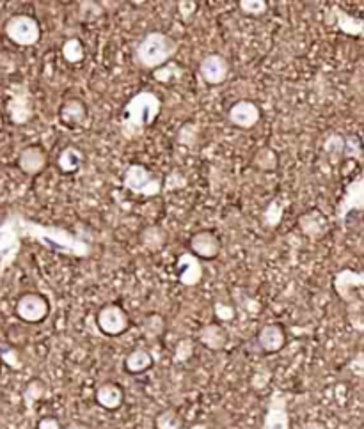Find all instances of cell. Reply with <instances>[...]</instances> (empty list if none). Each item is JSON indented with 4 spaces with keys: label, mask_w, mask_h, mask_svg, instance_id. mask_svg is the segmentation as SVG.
I'll use <instances>...</instances> for the list:
<instances>
[{
    "label": "cell",
    "mask_w": 364,
    "mask_h": 429,
    "mask_svg": "<svg viewBox=\"0 0 364 429\" xmlns=\"http://www.w3.org/2000/svg\"><path fill=\"white\" fill-rule=\"evenodd\" d=\"M162 112V101L151 90H141L134 94L124 105L121 114V135L128 141L141 137L150 127H153Z\"/></svg>",
    "instance_id": "6da1fadb"
},
{
    "label": "cell",
    "mask_w": 364,
    "mask_h": 429,
    "mask_svg": "<svg viewBox=\"0 0 364 429\" xmlns=\"http://www.w3.org/2000/svg\"><path fill=\"white\" fill-rule=\"evenodd\" d=\"M176 52H178V45H176V41L171 36L153 30V33L146 34L141 40V43L137 45V48H135V61L142 68L155 71L157 68L172 61Z\"/></svg>",
    "instance_id": "7a4b0ae2"
},
{
    "label": "cell",
    "mask_w": 364,
    "mask_h": 429,
    "mask_svg": "<svg viewBox=\"0 0 364 429\" xmlns=\"http://www.w3.org/2000/svg\"><path fill=\"white\" fill-rule=\"evenodd\" d=\"M123 187L141 197H157L164 190V180L142 163H131L123 176Z\"/></svg>",
    "instance_id": "3957f363"
},
{
    "label": "cell",
    "mask_w": 364,
    "mask_h": 429,
    "mask_svg": "<svg viewBox=\"0 0 364 429\" xmlns=\"http://www.w3.org/2000/svg\"><path fill=\"white\" fill-rule=\"evenodd\" d=\"M4 34L18 47H33L40 41L41 29L36 18L29 15H13L6 22Z\"/></svg>",
    "instance_id": "277c9868"
},
{
    "label": "cell",
    "mask_w": 364,
    "mask_h": 429,
    "mask_svg": "<svg viewBox=\"0 0 364 429\" xmlns=\"http://www.w3.org/2000/svg\"><path fill=\"white\" fill-rule=\"evenodd\" d=\"M96 325L105 336L117 337L124 334L130 327V317L128 312L121 305L116 303H107L96 314Z\"/></svg>",
    "instance_id": "5b68a950"
},
{
    "label": "cell",
    "mask_w": 364,
    "mask_h": 429,
    "mask_svg": "<svg viewBox=\"0 0 364 429\" xmlns=\"http://www.w3.org/2000/svg\"><path fill=\"white\" fill-rule=\"evenodd\" d=\"M16 316L25 323H41L48 316V300L40 293H25L16 302Z\"/></svg>",
    "instance_id": "8992f818"
},
{
    "label": "cell",
    "mask_w": 364,
    "mask_h": 429,
    "mask_svg": "<svg viewBox=\"0 0 364 429\" xmlns=\"http://www.w3.org/2000/svg\"><path fill=\"white\" fill-rule=\"evenodd\" d=\"M262 429H290L288 396L284 392H281V390H276L270 396Z\"/></svg>",
    "instance_id": "52a82bcc"
},
{
    "label": "cell",
    "mask_w": 364,
    "mask_h": 429,
    "mask_svg": "<svg viewBox=\"0 0 364 429\" xmlns=\"http://www.w3.org/2000/svg\"><path fill=\"white\" fill-rule=\"evenodd\" d=\"M230 62L221 54H208L199 62V75L208 86H218L228 78Z\"/></svg>",
    "instance_id": "ba28073f"
},
{
    "label": "cell",
    "mask_w": 364,
    "mask_h": 429,
    "mask_svg": "<svg viewBox=\"0 0 364 429\" xmlns=\"http://www.w3.org/2000/svg\"><path fill=\"white\" fill-rule=\"evenodd\" d=\"M228 119L233 127L242 128V130H251L262 119L259 107L251 100H240L233 105L228 112Z\"/></svg>",
    "instance_id": "9c48e42d"
},
{
    "label": "cell",
    "mask_w": 364,
    "mask_h": 429,
    "mask_svg": "<svg viewBox=\"0 0 364 429\" xmlns=\"http://www.w3.org/2000/svg\"><path fill=\"white\" fill-rule=\"evenodd\" d=\"M176 274L183 286L194 288L203 281V264L194 254L185 252L176 259Z\"/></svg>",
    "instance_id": "30bf717a"
},
{
    "label": "cell",
    "mask_w": 364,
    "mask_h": 429,
    "mask_svg": "<svg viewBox=\"0 0 364 429\" xmlns=\"http://www.w3.org/2000/svg\"><path fill=\"white\" fill-rule=\"evenodd\" d=\"M88 116V107L81 98H68V100L62 101L61 109H59V119L69 128H78L86 124Z\"/></svg>",
    "instance_id": "8fae6325"
},
{
    "label": "cell",
    "mask_w": 364,
    "mask_h": 429,
    "mask_svg": "<svg viewBox=\"0 0 364 429\" xmlns=\"http://www.w3.org/2000/svg\"><path fill=\"white\" fill-rule=\"evenodd\" d=\"M221 252V240L210 231H201L190 238V254L197 259H213Z\"/></svg>",
    "instance_id": "7c38bea8"
},
{
    "label": "cell",
    "mask_w": 364,
    "mask_h": 429,
    "mask_svg": "<svg viewBox=\"0 0 364 429\" xmlns=\"http://www.w3.org/2000/svg\"><path fill=\"white\" fill-rule=\"evenodd\" d=\"M18 169L22 172L29 174V176H36V174L43 172L47 167V153L40 148V146H29V148L22 149L18 155Z\"/></svg>",
    "instance_id": "4fadbf2b"
},
{
    "label": "cell",
    "mask_w": 364,
    "mask_h": 429,
    "mask_svg": "<svg viewBox=\"0 0 364 429\" xmlns=\"http://www.w3.org/2000/svg\"><path fill=\"white\" fill-rule=\"evenodd\" d=\"M258 344L265 353H277L286 344V332L277 323H270L258 332Z\"/></svg>",
    "instance_id": "5bb4252c"
},
{
    "label": "cell",
    "mask_w": 364,
    "mask_h": 429,
    "mask_svg": "<svg viewBox=\"0 0 364 429\" xmlns=\"http://www.w3.org/2000/svg\"><path fill=\"white\" fill-rule=\"evenodd\" d=\"M95 397L96 403L102 408H105V410H117V408H121V404L124 403L123 389H121L117 383L112 382L102 383V385L98 387V390H96Z\"/></svg>",
    "instance_id": "9a60e30c"
},
{
    "label": "cell",
    "mask_w": 364,
    "mask_h": 429,
    "mask_svg": "<svg viewBox=\"0 0 364 429\" xmlns=\"http://www.w3.org/2000/svg\"><path fill=\"white\" fill-rule=\"evenodd\" d=\"M199 343L203 344L204 348H208V350L218 351L226 346L228 334L221 325L210 323V325L203 327V329L199 330Z\"/></svg>",
    "instance_id": "2e32d148"
},
{
    "label": "cell",
    "mask_w": 364,
    "mask_h": 429,
    "mask_svg": "<svg viewBox=\"0 0 364 429\" xmlns=\"http://www.w3.org/2000/svg\"><path fill=\"white\" fill-rule=\"evenodd\" d=\"M153 368V355L144 348H135L124 358V369L131 375H141Z\"/></svg>",
    "instance_id": "e0dca14e"
},
{
    "label": "cell",
    "mask_w": 364,
    "mask_h": 429,
    "mask_svg": "<svg viewBox=\"0 0 364 429\" xmlns=\"http://www.w3.org/2000/svg\"><path fill=\"white\" fill-rule=\"evenodd\" d=\"M82 162H84V155H82L77 148H73V146H68V148L62 149L57 156L59 169L66 174L77 172L82 167Z\"/></svg>",
    "instance_id": "ac0fdd59"
},
{
    "label": "cell",
    "mask_w": 364,
    "mask_h": 429,
    "mask_svg": "<svg viewBox=\"0 0 364 429\" xmlns=\"http://www.w3.org/2000/svg\"><path fill=\"white\" fill-rule=\"evenodd\" d=\"M299 225L300 229L313 240L320 238V236H324L325 231H327V224H325L324 217L315 211L304 213L303 217L299 218Z\"/></svg>",
    "instance_id": "d6986e66"
},
{
    "label": "cell",
    "mask_w": 364,
    "mask_h": 429,
    "mask_svg": "<svg viewBox=\"0 0 364 429\" xmlns=\"http://www.w3.org/2000/svg\"><path fill=\"white\" fill-rule=\"evenodd\" d=\"M62 57H64L66 62L69 64H81L86 57V47L81 40L77 37H69L62 43Z\"/></svg>",
    "instance_id": "ffe728a7"
},
{
    "label": "cell",
    "mask_w": 364,
    "mask_h": 429,
    "mask_svg": "<svg viewBox=\"0 0 364 429\" xmlns=\"http://www.w3.org/2000/svg\"><path fill=\"white\" fill-rule=\"evenodd\" d=\"M141 242L148 250L157 252V250H160L165 243L164 229L158 228V225H151V228L144 229L141 235Z\"/></svg>",
    "instance_id": "44dd1931"
},
{
    "label": "cell",
    "mask_w": 364,
    "mask_h": 429,
    "mask_svg": "<svg viewBox=\"0 0 364 429\" xmlns=\"http://www.w3.org/2000/svg\"><path fill=\"white\" fill-rule=\"evenodd\" d=\"M182 76H183V68H180V66L172 61H169L168 64L160 66V68H157L153 71V78L160 83L178 82V80H182Z\"/></svg>",
    "instance_id": "7402d4cb"
},
{
    "label": "cell",
    "mask_w": 364,
    "mask_h": 429,
    "mask_svg": "<svg viewBox=\"0 0 364 429\" xmlns=\"http://www.w3.org/2000/svg\"><path fill=\"white\" fill-rule=\"evenodd\" d=\"M183 417L176 410H164L155 417V428L157 429H183Z\"/></svg>",
    "instance_id": "603a6c76"
},
{
    "label": "cell",
    "mask_w": 364,
    "mask_h": 429,
    "mask_svg": "<svg viewBox=\"0 0 364 429\" xmlns=\"http://www.w3.org/2000/svg\"><path fill=\"white\" fill-rule=\"evenodd\" d=\"M165 330V323L164 317L160 314H150V316H146V319L142 321V334H144L148 339H157L164 334Z\"/></svg>",
    "instance_id": "cb8c5ba5"
},
{
    "label": "cell",
    "mask_w": 364,
    "mask_h": 429,
    "mask_svg": "<svg viewBox=\"0 0 364 429\" xmlns=\"http://www.w3.org/2000/svg\"><path fill=\"white\" fill-rule=\"evenodd\" d=\"M363 284V277H360V274H356V271H350L345 270L341 271V274L336 275V281H334V288L336 291H338V295L341 296L343 291H345L346 288H359V286Z\"/></svg>",
    "instance_id": "d4e9b609"
},
{
    "label": "cell",
    "mask_w": 364,
    "mask_h": 429,
    "mask_svg": "<svg viewBox=\"0 0 364 429\" xmlns=\"http://www.w3.org/2000/svg\"><path fill=\"white\" fill-rule=\"evenodd\" d=\"M277 162H279V158H277L276 151H272L270 148H262L254 156V165L259 170H265V172L276 169Z\"/></svg>",
    "instance_id": "484cf974"
},
{
    "label": "cell",
    "mask_w": 364,
    "mask_h": 429,
    "mask_svg": "<svg viewBox=\"0 0 364 429\" xmlns=\"http://www.w3.org/2000/svg\"><path fill=\"white\" fill-rule=\"evenodd\" d=\"M45 383L41 382V380H33V382H29V385L25 387V390H23V401H25L27 408H33V404L36 403V401H40L41 397L45 396Z\"/></svg>",
    "instance_id": "4316f807"
},
{
    "label": "cell",
    "mask_w": 364,
    "mask_h": 429,
    "mask_svg": "<svg viewBox=\"0 0 364 429\" xmlns=\"http://www.w3.org/2000/svg\"><path fill=\"white\" fill-rule=\"evenodd\" d=\"M338 15H339L338 25L343 33L350 34V36H359V34L363 33V22H360V20L352 18V16L345 15V13L341 11H338Z\"/></svg>",
    "instance_id": "83f0119b"
},
{
    "label": "cell",
    "mask_w": 364,
    "mask_h": 429,
    "mask_svg": "<svg viewBox=\"0 0 364 429\" xmlns=\"http://www.w3.org/2000/svg\"><path fill=\"white\" fill-rule=\"evenodd\" d=\"M238 8H240L245 15L259 16L266 11L269 4H266L265 0H240V2H238Z\"/></svg>",
    "instance_id": "f1b7e54d"
},
{
    "label": "cell",
    "mask_w": 364,
    "mask_h": 429,
    "mask_svg": "<svg viewBox=\"0 0 364 429\" xmlns=\"http://www.w3.org/2000/svg\"><path fill=\"white\" fill-rule=\"evenodd\" d=\"M197 139V127L192 123H187L180 128L178 131V142L183 146H194Z\"/></svg>",
    "instance_id": "f546056e"
},
{
    "label": "cell",
    "mask_w": 364,
    "mask_h": 429,
    "mask_svg": "<svg viewBox=\"0 0 364 429\" xmlns=\"http://www.w3.org/2000/svg\"><path fill=\"white\" fill-rule=\"evenodd\" d=\"M324 148H325V151L329 153V155L341 156L343 151H345V148H346L345 139H343L341 135H331V137L325 141Z\"/></svg>",
    "instance_id": "4dcf8cb0"
},
{
    "label": "cell",
    "mask_w": 364,
    "mask_h": 429,
    "mask_svg": "<svg viewBox=\"0 0 364 429\" xmlns=\"http://www.w3.org/2000/svg\"><path fill=\"white\" fill-rule=\"evenodd\" d=\"M213 312L221 321H233L235 316H237V309H235L233 305H230V303H223V302L215 303Z\"/></svg>",
    "instance_id": "1f68e13d"
},
{
    "label": "cell",
    "mask_w": 364,
    "mask_h": 429,
    "mask_svg": "<svg viewBox=\"0 0 364 429\" xmlns=\"http://www.w3.org/2000/svg\"><path fill=\"white\" fill-rule=\"evenodd\" d=\"M194 353V344L190 339H183L180 341L178 346H176L175 351V360L176 362H187Z\"/></svg>",
    "instance_id": "d6a6232c"
},
{
    "label": "cell",
    "mask_w": 364,
    "mask_h": 429,
    "mask_svg": "<svg viewBox=\"0 0 364 429\" xmlns=\"http://www.w3.org/2000/svg\"><path fill=\"white\" fill-rule=\"evenodd\" d=\"M0 357H2V360H4L9 368H13V369L22 368L20 355L16 353V350H13V348H4V350L0 351Z\"/></svg>",
    "instance_id": "836d02e7"
},
{
    "label": "cell",
    "mask_w": 364,
    "mask_h": 429,
    "mask_svg": "<svg viewBox=\"0 0 364 429\" xmlns=\"http://www.w3.org/2000/svg\"><path fill=\"white\" fill-rule=\"evenodd\" d=\"M37 429H61V422L55 417H43L37 421Z\"/></svg>",
    "instance_id": "e575fe53"
},
{
    "label": "cell",
    "mask_w": 364,
    "mask_h": 429,
    "mask_svg": "<svg viewBox=\"0 0 364 429\" xmlns=\"http://www.w3.org/2000/svg\"><path fill=\"white\" fill-rule=\"evenodd\" d=\"M197 9V2H180V13L183 15V18H190L194 11Z\"/></svg>",
    "instance_id": "d590c367"
},
{
    "label": "cell",
    "mask_w": 364,
    "mask_h": 429,
    "mask_svg": "<svg viewBox=\"0 0 364 429\" xmlns=\"http://www.w3.org/2000/svg\"><path fill=\"white\" fill-rule=\"evenodd\" d=\"M66 429H91V428H89L88 424H84V422H71Z\"/></svg>",
    "instance_id": "8d00e7d4"
},
{
    "label": "cell",
    "mask_w": 364,
    "mask_h": 429,
    "mask_svg": "<svg viewBox=\"0 0 364 429\" xmlns=\"http://www.w3.org/2000/svg\"><path fill=\"white\" fill-rule=\"evenodd\" d=\"M190 429H208V428L204 424H197V425H194V428H190Z\"/></svg>",
    "instance_id": "74e56055"
},
{
    "label": "cell",
    "mask_w": 364,
    "mask_h": 429,
    "mask_svg": "<svg viewBox=\"0 0 364 429\" xmlns=\"http://www.w3.org/2000/svg\"><path fill=\"white\" fill-rule=\"evenodd\" d=\"M2 127H4V119H2V114H0V130H2Z\"/></svg>",
    "instance_id": "f35d334b"
},
{
    "label": "cell",
    "mask_w": 364,
    "mask_h": 429,
    "mask_svg": "<svg viewBox=\"0 0 364 429\" xmlns=\"http://www.w3.org/2000/svg\"><path fill=\"white\" fill-rule=\"evenodd\" d=\"M0 371H2V368H0Z\"/></svg>",
    "instance_id": "ab89813d"
}]
</instances>
